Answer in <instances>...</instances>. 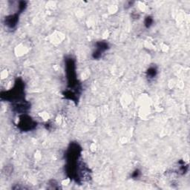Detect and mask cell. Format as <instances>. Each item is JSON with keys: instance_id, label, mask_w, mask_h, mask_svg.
Wrapping results in <instances>:
<instances>
[{"instance_id": "cell-1", "label": "cell", "mask_w": 190, "mask_h": 190, "mask_svg": "<svg viewBox=\"0 0 190 190\" xmlns=\"http://www.w3.org/2000/svg\"><path fill=\"white\" fill-rule=\"evenodd\" d=\"M65 65L68 86L71 90L77 89V87L78 88V85H77V80L76 78L75 63L73 59L68 58L65 60Z\"/></svg>"}, {"instance_id": "cell-2", "label": "cell", "mask_w": 190, "mask_h": 190, "mask_svg": "<svg viewBox=\"0 0 190 190\" xmlns=\"http://www.w3.org/2000/svg\"><path fill=\"white\" fill-rule=\"evenodd\" d=\"M18 126L21 130L27 132V131H30L34 129L36 126V123L29 117L23 115L20 117Z\"/></svg>"}, {"instance_id": "cell-3", "label": "cell", "mask_w": 190, "mask_h": 190, "mask_svg": "<svg viewBox=\"0 0 190 190\" xmlns=\"http://www.w3.org/2000/svg\"><path fill=\"white\" fill-rule=\"evenodd\" d=\"M18 20H19V14H18L9 15V16L5 17V24L9 28H14L16 27Z\"/></svg>"}, {"instance_id": "cell-4", "label": "cell", "mask_w": 190, "mask_h": 190, "mask_svg": "<svg viewBox=\"0 0 190 190\" xmlns=\"http://www.w3.org/2000/svg\"><path fill=\"white\" fill-rule=\"evenodd\" d=\"M97 46V50L100 51L102 53L105 52L107 49H108V44L106 43V42H103V41H100L97 43L96 44Z\"/></svg>"}, {"instance_id": "cell-5", "label": "cell", "mask_w": 190, "mask_h": 190, "mask_svg": "<svg viewBox=\"0 0 190 190\" xmlns=\"http://www.w3.org/2000/svg\"><path fill=\"white\" fill-rule=\"evenodd\" d=\"M157 74V69L156 67H150L146 71V75L149 79H153L156 77Z\"/></svg>"}, {"instance_id": "cell-6", "label": "cell", "mask_w": 190, "mask_h": 190, "mask_svg": "<svg viewBox=\"0 0 190 190\" xmlns=\"http://www.w3.org/2000/svg\"><path fill=\"white\" fill-rule=\"evenodd\" d=\"M153 22H154V19H152V17H151V16H147L144 20V25L145 26H146V28H150V27L152 25Z\"/></svg>"}, {"instance_id": "cell-7", "label": "cell", "mask_w": 190, "mask_h": 190, "mask_svg": "<svg viewBox=\"0 0 190 190\" xmlns=\"http://www.w3.org/2000/svg\"><path fill=\"white\" fill-rule=\"evenodd\" d=\"M27 7V3L25 2H19V6H18V8H19V13L22 12L25 9V8Z\"/></svg>"}, {"instance_id": "cell-8", "label": "cell", "mask_w": 190, "mask_h": 190, "mask_svg": "<svg viewBox=\"0 0 190 190\" xmlns=\"http://www.w3.org/2000/svg\"><path fill=\"white\" fill-rule=\"evenodd\" d=\"M140 175V171L138 169H136L135 171H133V173H132V178H139V176Z\"/></svg>"}]
</instances>
